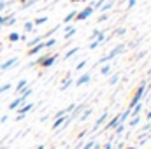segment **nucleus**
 <instances>
[{"label": "nucleus", "instance_id": "nucleus-41", "mask_svg": "<svg viewBox=\"0 0 151 149\" xmlns=\"http://www.w3.org/2000/svg\"><path fill=\"white\" fill-rule=\"evenodd\" d=\"M146 121H148V123H151V111L146 114Z\"/></svg>", "mask_w": 151, "mask_h": 149}, {"label": "nucleus", "instance_id": "nucleus-53", "mask_svg": "<svg viewBox=\"0 0 151 149\" xmlns=\"http://www.w3.org/2000/svg\"><path fill=\"white\" fill-rule=\"evenodd\" d=\"M28 149H30V148H28Z\"/></svg>", "mask_w": 151, "mask_h": 149}, {"label": "nucleus", "instance_id": "nucleus-31", "mask_svg": "<svg viewBox=\"0 0 151 149\" xmlns=\"http://www.w3.org/2000/svg\"><path fill=\"white\" fill-rule=\"evenodd\" d=\"M118 81H119V74H114L113 77H111V79L107 81V84H109V86H114V84H116Z\"/></svg>", "mask_w": 151, "mask_h": 149}, {"label": "nucleus", "instance_id": "nucleus-17", "mask_svg": "<svg viewBox=\"0 0 151 149\" xmlns=\"http://www.w3.org/2000/svg\"><path fill=\"white\" fill-rule=\"evenodd\" d=\"M91 116V109H84V111L79 114V123H83V121H86L88 117Z\"/></svg>", "mask_w": 151, "mask_h": 149}, {"label": "nucleus", "instance_id": "nucleus-46", "mask_svg": "<svg viewBox=\"0 0 151 149\" xmlns=\"http://www.w3.org/2000/svg\"><path fill=\"white\" fill-rule=\"evenodd\" d=\"M35 149H44V144H39V146H37Z\"/></svg>", "mask_w": 151, "mask_h": 149}, {"label": "nucleus", "instance_id": "nucleus-50", "mask_svg": "<svg viewBox=\"0 0 151 149\" xmlns=\"http://www.w3.org/2000/svg\"><path fill=\"white\" fill-rule=\"evenodd\" d=\"M49 149H55V146H51V148H49Z\"/></svg>", "mask_w": 151, "mask_h": 149}, {"label": "nucleus", "instance_id": "nucleus-23", "mask_svg": "<svg viewBox=\"0 0 151 149\" xmlns=\"http://www.w3.org/2000/svg\"><path fill=\"white\" fill-rule=\"evenodd\" d=\"M113 5H114V0H109V2H106V4H102L100 11H102V12H106V11H109V9H111Z\"/></svg>", "mask_w": 151, "mask_h": 149}, {"label": "nucleus", "instance_id": "nucleus-39", "mask_svg": "<svg viewBox=\"0 0 151 149\" xmlns=\"http://www.w3.org/2000/svg\"><path fill=\"white\" fill-rule=\"evenodd\" d=\"M104 149H113V142H111V140L106 142V144H104Z\"/></svg>", "mask_w": 151, "mask_h": 149}, {"label": "nucleus", "instance_id": "nucleus-1", "mask_svg": "<svg viewBox=\"0 0 151 149\" xmlns=\"http://www.w3.org/2000/svg\"><path fill=\"white\" fill-rule=\"evenodd\" d=\"M150 88H151V84H146V79H142V81H141V84H139V86L135 88V91L132 93V98H130V102H128V107H127V109L130 111L132 107H135V105L144 98V93H146Z\"/></svg>", "mask_w": 151, "mask_h": 149}, {"label": "nucleus", "instance_id": "nucleus-52", "mask_svg": "<svg viewBox=\"0 0 151 149\" xmlns=\"http://www.w3.org/2000/svg\"><path fill=\"white\" fill-rule=\"evenodd\" d=\"M0 109H2V105H0Z\"/></svg>", "mask_w": 151, "mask_h": 149}, {"label": "nucleus", "instance_id": "nucleus-10", "mask_svg": "<svg viewBox=\"0 0 151 149\" xmlns=\"http://www.w3.org/2000/svg\"><path fill=\"white\" fill-rule=\"evenodd\" d=\"M83 111H84V104H79L77 107H74V109H72V112H70V116H67V117H69V121L72 123V121H74V119H76V117H77V116H79Z\"/></svg>", "mask_w": 151, "mask_h": 149}, {"label": "nucleus", "instance_id": "nucleus-18", "mask_svg": "<svg viewBox=\"0 0 151 149\" xmlns=\"http://www.w3.org/2000/svg\"><path fill=\"white\" fill-rule=\"evenodd\" d=\"M113 130H114V135H116V137H118V135H121V133L125 132V123H119V125H116Z\"/></svg>", "mask_w": 151, "mask_h": 149}, {"label": "nucleus", "instance_id": "nucleus-20", "mask_svg": "<svg viewBox=\"0 0 151 149\" xmlns=\"http://www.w3.org/2000/svg\"><path fill=\"white\" fill-rule=\"evenodd\" d=\"M111 74V65H107V63H104V67L100 69V75L102 77H106V75Z\"/></svg>", "mask_w": 151, "mask_h": 149}, {"label": "nucleus", "instance_id": "nucleus-47", "mask_svg": "<svg viewBox=\"0 0 151 149\" xmlns=\"http://www.w3.org/2000/svg\"><path fill=\"white\" fill-rule=\"evenodd\" d=\"M146 75H151V69H150V70H148V74H146Z\"/></svg>", "mask_w": 151, "mask_h": 149}, {"label": "nucleus", "instance_id": "nucleus-33", "mask_svg": "<svg viewBox=\"0 0 151 149\" xmlns=\"http://www.w3.org/2000/svg\"><path fill=\"white\" fill-rule=\"evenodd\" d=\"M93 144H95V140H90V142L83 144V148H81V149H91V148H93Z\"/></svg>", "mask_w": 151, "mask_h": 149}, {"label": "nucleus", "instance_id": "nucleus-9", "mask_svg": "<svg viewBox=\"0 0 151 149\" xmlns=\"http://www.w3.org/2000/svg\"><path fill=\"white\" fill-rule=\"evenodd\" d=\"M72 84H74V79L70 77V74H67L65 75V79H63V82L60 84V91H67Z\"/></svg>", "mask_w": 151, "mask_h": 149}, {"label": "nucleus", "instance_id": "nucleus-30", "mask_svg": "<svg viewBox=\"0 0 151 149\" xmlns=\"http://www.w3.org/2000/svg\"><path fill=\"white\" fill-rule=\"evenodd\" d=\"M86 63H88V60H81L77 65H76V72H79V70H83L84 67H86Z\"/></svg>", "mask_w": 151, "mask_h": 149}, {"label": "nucleus", "instance_id": "nucleus-2", "mask_svg": "<svg viewBox=\"0 0 151 149\" xmlns=\"http://www.w3.org/2000/svg\"><path fill=\"white\" fill-rule=\"evenodd\" d=\"M123 51H125V44H118L114 49H111V51H109L106 56H102V58L99 60V65H100V63H107V62H111L113 58H116L118 54H121Z\"/></svg>", "mask_w": 151, "mask_h": 149}, {"label": "nucleus", "instance_id": "nucleus-27", "mask_svg": "<svg viewBox=\"0 0 151 149\" xmlns=\"http://www.w3.org/2000/svg\"><path fill=\"white\" fill-rule=\"evenodd\" d=\"M11 88H12V84H11V82H5V84H2V86H0V95H2V93H7Z\"/></svg>", "mask_w": 151, "mask_h": 149}, {"label": "nucleus", "instance_id": "nucleus-51", "mask_svg": "<svg viewBox=\"0 0 151 149\" xmlns=\"http://www.w3.org/2000/svg\"><path fill=\"white\" fill-rule=\"evenodd\" d=\"M150 133H151V125H150Z\"/></svg>", "mask_w": 151, "mask_h": 149}, {"label": "nucleus", "instance_id": "nucleus-15", "mask_svg": "<svg viewBox=\"0 0 151 149\" xmlns=\"http://www.w3.org/2000/svg\"><path fill=\"white\" fill-rule=\"evenodd\" d=\"M76 32H77V28H76L74 25H69V27L65 28V35H63V39H65V40H69L72 35H76Z\"/></svg>", "mask_w": 151, "mask_h": 149}, {"label": "nucleus", "instance_id": "nucleus-6", "mask_svg": "<svg viewBox=\"0 0 151 149\" xmlns=\"http://www.w3.org/2000/svg\"><path fill=\"white\" fill-rule=\"evenodd\" d=\"M91 81V75H90V72H84V74H81L77 79L74 81L76 88H81V86H84V84H88Z\"/></svg>", "mask_w": 151, "mask_h": 149}, {"label": "nucleus", "instance_id": "nucleus-34", "mask_svg": "<svg viewBox=\"0 0 151 149\" xmlns=\"http://www.w3.org/2000/svg\"><path fill=\"white\" fill-rule=\"evenodd\" d=\"M74 107H76V104H70V105H69V107H65L63 111H65V114H70V112H72V109H74Z\"/></svg>", "mask_w": 151, "mask_h": 149}, {"label": "nucleus", "instance_id": "nucleus-25", "mask_svg": "<svg viewBox=\"0 0 151 149\" xmlns=\"http://www.w3.org/2000/svg\"><path fill=\"white\" fill-rule=\"evenodd\" d=\"M44 39H42V35H39V37H35V39H32V40H28V47H32V46H35V44H39V42H42Z\"/></svg>", "mask_w": 151, "mask_h": 149}, {"label": "nucleus", "instance_id": "nucleus-16", "mask_svg": "<svg viewBox=\"0 0 151 149\" xmlns=\"http://www.w3.org/2000/svg\"><path fill=\"white\" fill-rule=\"evenodd\" d=\"M79 49H81V47H77V46H76V47H70V49H69V51L65 53L63 60H69V58H72V56H74L76 53H79Z\"/></svg>", "mask_w": 151, "mask_h": 149}, {"label": "nucleus", "instance_id": "nucleus-32", "mask_svg": "<svg viewBox=\"0 0 151 149\" xmlns=\"http://www.w3.org/2000/svg\"><path fill=\"white\" fill-rule=\"evenodd\" d=\"M99 34H100V30H99V28H95V30H93V32L90 34V40H95V39H97V35H99Z\"/></svg>", "mask_w": 151, "mask_h": 149}, {"label": "nucleus", "instance_id": "nucleus-21", "mask_svg": "<svg viewBox=\"0 0 151 149\" xmlns=\"http://www.w3.org/2000/svg\"><path fill=\"white\" fill-rule=\"evenodd\" d=\"M139 123H141V116H134V117H132V119L128 121V125H130V128H135V126H137Z\"/></svg>", "mask_w": 151, "mask_h": 149}, {"label": "nucleus", "instance_id": "nucleus-14", "mask_svg": "<svg viewBox=\"0 0 151 149\" xmlns=\"http://www.w3.org/2000/svg\"><path fill=\"white\" fill-rule=\"evenodd\" d=\"M142 109H144V104H142V100H141L135 107H132V109H130V116H132V117H134V116H139V114L142 112Z\"/></svg>", "mask_w": 151, "mask_h": 149}, {"label": "nucleus", "instance_id": "nucleus-24", "mask_svg": "<svg viewBox=\"0 0 151 149\" xmlns=\"http://www.w3.org/2000/svg\"><path fill=\"white\" fill-rule=\"evenodd\" d=\"M128 116H130V111H128V109H125V111L119 114V123H125V121L128 119Z\"/></svg>", "mask_w": 151, "mask_h": 149}, {"label": "nucleus", "instance_id": "nucleus-4", "mask_svg": "<svg viewBox=\"0 0 151 149\" xmlns=\"http://www.w3.org/2000/svg\"><path fill=\"white\" fill-rule=\"evenodd\" d=\"M107 119H109V112L104 111L102 114H100V116H99V119L93 123L91 130H88V132H99V130H100V126H102V125H106V121H107Z\"/></svg>", "mask_w": 151, "mask_h": 149}, {"label": "nucleus", "instance_id": "nucleus-26", "mask_svg": "<svg viewBox=\"0 0 151 149\" xmlns=\"http://www.w3.org/2000/svg\"><path fill=\"white\" fill-rule=\"evenodd\" d=\"M55 44H56V39H53V37H49L47 40H44V47H46V49H47V47H53Z\"/></svg>", "mask_w": 151, "mask_h": 149}, {"label": "nucleus", "instance_id": "nucleus-13", "mask_svg": "<svg viewBox=\"0 0 151 149\" xmlns=\"http://www.w3.org/2000/svg\"><path fill=\"white\" fill-rule=\"evenodd\" d=\"M65 119H67V116H60V117H56L55 121H53V126H51V130H58V128H62V125L65 123Z\"/></svg>", "mask_w": 151, "mask_h": 149}, {"label": "nucleus", "instance_id": "nucleus-28", "mask_svg": "<svg viewBox=\"0 0 151 149\" xmlns=\"http://www.w3.org/2000/svg\"><path fill=\"white\" fill-rule=\"evenodd\" d=\"M9 42H18V40H19V34H18V32H12V34H9Z\"/></svg>", "mask_w": 151, "mask_h": 149}, {"label": "nucleus", "instance_id": "nucleus-36", "mask_svg": "<svg viewBox=\"0 0 151 149\" xmlns=\"http://www.w3.org/2000/svg\"><path fill=\"white\" fill-rule=\"evenodd\" d=\"M99 46H100V44H99V42H97V40H93V42H91V44H90V49H97V47H99Z\"/></svg>", "mask_w": 151, "mask_h": 149}, {"label": "nucleus", "instance_id": "nucleus-42", "mask_svg": "<svg viewBox=\"0 0 151 149\" xmlns=\"http://www.w3.org/2000/svg\"><path fill=\"white\" fill-rule=\"evenodd\" d=\"M118 149H125V142H118Z\"/></svg>", "mask_w": 151, "mask_h": 149}, {"label": "nucleus", "instance_id": "nucleus-3", "mask_svg": "<svg viewBox=\"0 0 151 149\" xmlns=\"http://www.w3.org/2000/svg\"><path fill=\"white\" fill-rule=\"evenodd\" d=\"M32 109H34V104H32V102H30V104H23L21 107H18V109H16V111H18V114H16L14 121H16V123H19L21 119H25V116L32 111Z\"/></svg>", "mask_w": 151, "mask_h": 149}, {"label": "nucleus", "instance_id": "nucleus-11", "mask_svg": "<svg viewBox=\"0 0 151 149\" xmlns=\"http://www.w3.org/2000/svg\"><path fill=\"white\" fill-rule=\"evenodd\" d=\"M23 104H27V102H25L21 97H16V98L9 104V111H16V109H18V107H21Z\"/></svg>", "mask_w": 151, "mask_h": 149}, {"label": "nucleus", "instance_id": "nucleus-7", "mask_svg": "<svg viewBox=\"0 0 151 149\" xmlns=\"http://www.w3.org/2000/svg\"><path fill=\"white\" fill-rule=\"evenodd\" d=\"M18 63V56H12V58H9L7 62H4L2 65H0V72H5V70H9L11 67H14Z\"/></svg>", "mask_w": 151, "mask_h": 149}, {"label": "nucleus", "instance_id": "nucleus-48", "mask_svg": "<svg viewBox=\"0 0 151 149\" xmlns=\"http://www.w3.org/2000/svg\"><path fill=\"white\" fill-rule=\"evenodd\" d=\"M72 2H84V0H72Z\"/></svg>", "mask_w": 151, "mask_h": 149}, {"label": "nucleus", "instance_id": "nucleus-44", "mask_svg": "<svg viewBox=\"0 0 151 149\" xmlns=\"http://www.w3.org/2000/svg\"><path fill=\"white\" fill-rule=\"evenodd\" d=\"M81 148H83V144H81V142H79V144H76V146H74V149H81Z\"/></svg>", "mask_w": 151, "mask_h": 149}, {"label": "nucleus", "instance_id": "nucleus-40", "mask_svg": "<svg viewBox=\"0 0 151 149\" xmlns=\"http://www.w3.org/2000/svg\"><path fill=\"white\" fill-rule=\"evenodd\" d=\"M91 149H102V144H99V142H95V144H93V148Z\"/></svg>", "mask_w": 151, "mask_h": 149}, {"label": "nucleus", "instance_id": "nucleus-37", "mask_svg": "<svg viewBox=\"0 0 151 149\" xmlns=\"http://www.w3.org/2000/svg\"><path fill=\"white\" fill-rule=\"evenodd\" d=\"M106 19H107V14H106V12H102V16L99 18V23H102V21H106Z\"/></svg>", "mask_w": 151, "mask_h": 149}, {"label": "nucleus", "instance_id": "nucleus-22", "mask_svg": "<svg viewBox=\"0 0 151 149\" xmlns=\"http://www.w3.org/2000/svg\"><path fill=\"white\" fill-rule=\"evenodd\" d=\"M76 14H77V11H72V12H69V14L63 18V25H65V23H70V21H72V19L76 18Z\"/></svg>", "mask_w": 151, "mask_h": 149}, {"label": "nucleus", "instance_id": "nucleus-45", "mask_svg": "<svg viewBox=\"0 0 151 149\" xmlns=\"http://www.w3.org/2000/svg\"><path fill=\"white\" fill-rule=\"evenodd\" d=\"M21 4H27V2H34V0H19Z\"/></svg>", "mask_w": 151, "mask_h": 149}, {"label": "nucleus", "instance_id": "nucleus-19", "mask_svg": "<svg viewBox=\"0 0 151 149\" xmlns=\"http://www.w3.org/2000/svg\"><path fill=\"white\" fill-rule=\"evenodd\" d=\"M47 21V16H40V18H35L32 23H34V27H39V25H44Z\"/></svg>", "mask_w": 151, "mask_h": 149}, {"label": "nucleus", "instance_id": "nucleus-35", "mask_svg": "<svg viewBox=\"0 0 151 149\" xmlns=\"http://www.w3.org/2000/svg\"><path fill=\"white\" fill-rule=\"evenodd\" d=\"M127 2H128V9H134L135 4H137V0H127Z\"/></svg>", "mask_w": 151, "mask_h": 149}, {"label": "nucleus", "instance_id": "nucleus-38", "mask_svg": "<svg viewBox=\"0 0 151 149\" xmlns=\"http://www.w3.org/2000/svg\"><path fill=\"white\" fill-rule=\"evenodd\" d=\"M125 32H127L125 28H118V30H116V35H125Z\"/></svg>", "mask_w": 151, "mask_h": 149}, {"label": "nucleus", "instance_id": "nucleus-49", "mask_svg": "<svg viewBox=\"0 0 151 149\" xmlns=\"http://www.w3.org/2000/svg\"><path fill=\"white\" fill-rule=\"evenodd\" d=\"M123 2H127V0H119V4H123Z\"/></svg>", "mask_w": 151, "mask_h": 149}, {"label": "nucleus", "instance_id": "nucleus-29", "mask_svg": "<svg viewBox=\"0 0 151 149\" xmlns=\"http://www.w3.org/2000/svg\"><path fill=\"white\" fill-rule=\"evenodd\" d=\"M23 30H25L27 34H30V32L34 30V23H32V21H27V23H25V27H23Z\"/></svg>", "mask_w": 151, "mask_h": 149}, {"label": "nucleus", "instance_id": "nucleus-12", "mask_svg": "<svg viewBox=\"0 0 151 149\" xmlns=\"http://www.w3.org/2000/svg\"><path fill=\"white\" fill-rule=\"evenodd\" d=\"M27 86H28V81H27V79H21V81H19L18 84H16V88H14V93H16V95L23 93V90H25Z\"/></svg>", "mask_w": 151, "mask_h": 149}, {"label": "nucleus", "instance_id": "nucleus-5", "mask_svg": "<svg viewBox=\"0 0 151 149\" xmlns=\"http://www.w3.org/2000/svg\"><path fill=\"white\" fill-rule=\"evenodd\" d=\"M93 11H95V9H93L91 5H86V7H84L83 11H79V12L76 14V18H74V19H76V21H84L86 18H90V16L93 14Z\"/></svg>", "mask_w": 151, "mask_h": 149}, {"label": "nucleus", "instance_id": "nucleus-8", "mask_svg": "<svg viewBox=\"0 0 151 149\" xmlns=\"http://www.w3.org/2000/svg\"><path fill=\"white\" fill-rule=\"evenodd\" d=\"M42 49H46V47H44V40H42V42H39V44H35V46H32V47H28V51H27V56H34V54L40 53Z\"/></svg>", "mask_w": 151, "mask_h": 149}, {"label": "nucleus", "instance_id": "nucleus-43", "mask_svg": "<svg viewBox=\"0 0 151 149\" xmlns=\"http://www.w3.org/2000/svg\"><path fill=\"white\" fill-rule=\"evenodd\" d=\"M125 149H137V144L135 146H125Z\"/></svg>", "mask_w": 151, "mask_h": 149}]
</instances>
